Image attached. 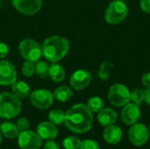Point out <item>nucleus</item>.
<instances>
[{
	"label": "nucleus",
	"mask_w": 150,
	"mask_h": 149,
	"mask_svg": "<svg viewBox=\"0 0 150 149\" xmlns=\"http://www.w3.org/2000/svg\"><path fill=\"white\" fill-rule=\"evenodd\" d=\"M65 69L63 68V67L56 62H53L50 66H49V69H48V76H50V78L55 82V83H61L64 80L65 78Z\"/></svg>",
	"instance_id": "f3484780"
},
{
	"label": "nucleus",
	"mask_w": 150,
	"mask_h": 149,
	"mask_svg": "<svg viewBox=\"0 0 150 149\" xmlns=\"http://www.w3.org/2000/svg\"><path fill=\"white\" fill-rule=\"evenodd\" d=\"M9 54V47L4 43L0 42V58H4Z\"/></svg>",
	"instance_id": "7c9ffc66"
},
{
	"label": "nucleus",
	"mask_w": 150,
	"mask_h": 149,
	"mask_svg": "<svg viewBox=\"0 0 150 149\" xmlns=\"http://www.w3.org/2000/svg\"><path fill=\"white\" fill-rule=\"evenodd\" d=\"M17 80V71L14 65L7 61H0V84L4 86L11 85Z\"/></svg>",
	"instance_id": "9d476101"
},
{
	"label": "nucleus",
	"mask_w": 150,
	"mask_h": 149,
	"mask_svg": "<svg viewBox=\"0 0 150 149\" xmlns=\"http://www.w3.org/2000/svg\"><path fill=\"white\" fill-rule=\"evenodd\" d=\"M0 133L8 139H14L16 138L18 133L19 130L18 129L17 125L12 122H4L0 125Z\"/></svg>",
	"instance_id": "6ab92c4d"
},
{
	"label": "nucleus",
	"mask_w": 150,
	"mask_h": 149,
	"mask_svg": "<svg viewBox=\"0 0 150 149\" xmlns=\"http://www.w3.org/2000/svg\"><path fill=\"white\" fill-rule=\"evenodd\" d=\"M11 90L12 93L18 98H25L31 94V89L29 85L22 81L14 82L11 84Z\"/></svg>",
	"instance_id": "a211bd4d"
},
{
	"label": "nucleus",
	"mask_w": 150,
	"mask_h": 149,
	"mask_svg": "<svg viewBox=\"0 0 150 149\" xmlns=\"http://www.w3.org/2000/svg\"><path fill=\"white\" fill-rule=\"evenodd\" d=\"M53 95L56 100L60 102H67L72 97L73 91L68 86H60L54 90Z\"/></svg>",
	"instance_id": "aec40b11"
},
{
	"label": "nucleus",
	"mask_w": 150,
	"mask_h": 149,
	"mask_svg": "<svg viewBox=\"0 0 150 149\" xmlns=\"http://www.w3.org/2000/svg\"><path fill=\"white\" fill-rule=\"evenodd\" d=\"M48 119L55 126L62 125L65 120V112L60 109L52 110L48 114Z\"/></svg>",
	"instance_id": "4be33fe9"
},
{
	"label": "nucleus",
	"mask_w": 150,
	"mask_h": 149,
	"mask_svg": "<svg viewBox=\"0 0 150 149\" xmlns=\"http://www.w3.org/2000/svg\"><path fill=\"white\" fill-rule=\"evenodd\" d=\"M149 131L144 124L136 123L133 125L128 130V139L130 142L136 146H143L149 140Z\"/></svg>",
	"instance_id": "6e6552de"
},
{
	"label": "nucleus",
	"mask_w": 150,
	"mask_h": 149,
	"mask_svg": "<svg viewBox=\"0 0 150 149\" xmlns=\"http://www.w3.org/2000/svg\"><path fill=\"white\" fill-rule=\"evenodd\" d=\"M86 106L91 112H99L102 109H104L105 102L99 97H92L88 99Z\"/></svg>",
	"instance_id": "412c9836"
},
{
	"label": "nucleus",
	"mask_w": 150,
	"mask_h": 149,
	"mask_svg": "<svg viewBox=\"0 0 150 149\" xmlns=\"http://www.w3.org/2000/svg\"><path fill=\"white\" fill-rule=\"evenodd\" d=\"M130 98L131 100L138 105H141L143 101H145V90L142 89H134L130 92Z\"/></svg>",
	"instance_id": "a878e982"
},
{
	"label": "nucleus",
	"mask_w": 150,
	"mask_h": 149,
	"mask_svg": "<svg viewBox=\"0 0 150 149\" xmlns=\"http://www.w3.org/2000/svg\"><path fill=\"white\" fill-rule=\"evenodd\" d=\"M141 114L140 105L134 103H128L123 107L120 112V118L126 125L133 126L138 123L141 119Z\"/></svg>",
	"instance_id": "9b49d317"
},
{
	"label": "nucleus",
	"mask_w": 150,
	"mask_h": 149,
	"mask_svg": "<svg viewBox=\"0 0 150 149\" xmlns=\"http://www.w3.org/2000/svg\"><path fill=\"white\" fill-rule=\"evenodd\" d=\"M0 5H1V2H0Z\"/></svg>",
	"instance_id": "e433bc0d"
},
{
	"label": "nucleus",
	"mask_w": 150,
	"mask_h": 149,
	"mask_svg": "<svg viewBox=\"0 0 150 149\" xmlns=\"http://www.w3.org/2000/svg\"><path fill=\"white\" fill-rule=\"evenodd\" d=\"M110 103L116 107H122L128 104L131 100L130 90L128 88L121 83L112 84L107 94Z\"/></svg>",
	"instance_id": "39448f33"
},
{
	"label": "nucleus",
	"mask_w": 150,
	"mask_h": 149,
	"mask_svg": "<svg viewBox=\"0 0 150 149\" xmlns=\"http://www.w3.org/2000/svg\"><path fill=\"white\" fill-rule=\"evenodd\" d=\"M22 109L20 98L11 92L0 94V117L11 119L17 117Z\"/></svg>",
	"instance_id": "7ed1b4c3"
},
{
	"label": "nucleus",
	"mask_w": 150,
	"mask_h": 149,
	"mask_svg": "<svg viewBox=\"0 0 150 149\" xmlns=\"http://www.w3.org/2000/svg\"><path fill=\"white\" fill-rule=\"evenodd\" d=\"M22 73L26 77L32 76L35 73V64L33 61H25L22 66Z\"/></svg>",
	"instance_id": "bb28decb"
},
{
	"label": "nucleus",
	"mask_w": 150,
	"mask_h": 149,
	"mask_svg": "<svg viewBox=\"0 0 150 149\" xmlns=\"http://www.w3.org/2000/svg\"><path fill=\"white\" fill-rule=\"evenodd\" d=\"M42 139L33 131H23L18 135V144L21 149H40Z\"/></svg>",
	"instance_id": "1a4fd4ad"
},
{
	"label": "nucleus",
	"mask_w": 150,
	"mask_h": 149,
	"mask_svg": "<svg viewBox=\"0 0 150 149\" xmlns=\"http://www.w3.org/2000/svg\"><path fill=\"white\" fill-rule=\"evenodd\" d=\"M43 149H60V147L55 141L52 140H48V141L44 145Z\"/></svg>",
	"instance_id": "2f4dec72"
},
{
	"label": "nucleus",
	"mask_w": 150,
	"mask_h": 149,
	"mask_svg": "<svg viewBox=\"0 0 150 149\" xmlns=\"http://www.w3.org/2000/svg\"><path fill=\"white\" fill-rule=\"evenodd\" d=\"M97 118L101 126H108L116 123L118 119V114L112 108H104L98 112Z\"/></svg>",
	"instance_id": "dca6fc26"
},
{
	"label": "nucleus",
	"mask_w": 150,
	"mask_h": 149,
	"mask_svg": "<svg viewBox=\"0 0 150 149\" xmlns=\"http://www.w3.org/2000/svg\"><path fill=\"white\" fill-rule=\"evenodd\" d=\"M79 149H100L98 143L92 140H85L81 141Z\"/></svg>",
	"instance_id": "cd10ccee"
},
{
	"label": "nucleus",
	"mask_w": 150,
	"mask_h": 149,
	"mask_svg": "<svg viewBox=\"0 0 150 149\" xmlns=\"http://www.w3.org/2000/svg\"><path fill=\"white\" fill-rule=\"evenodd\" d=\"M17 126H18V129L20 131V132H23V131H26L29 129L30 127V123L28 121V119L25 117H22L20 119H18L17 121Z\"/></svg>",
	"instance_id": "c85d7f7f"
},
{
	"label": "nucleus",
	"mask_w": 150,
	"mask_h": 149,
	"mask_svg": "<svg viewBox=\"0 0 150 149\" xmlns=\"http://www.w3.org/2000/svg\"><path fill=\"white\" fill-rule=\"evenodd\" d=\"M140 7L143 12L150 14V0H141Z\"/></svg>",
	"instance_id": "c756f323"
},
{
	"label": "nucleus",
	"mask_w": 150,
	"mask_h": 149,
	"mask_svg": "<svg viewBox=\"0 0 150 149\" xmlns=\"http://www.w3.org/2000/svg\"><path fill=\"white\" fill-rule=\"evenodd\" d=\"M2 143V135H1V133H0V144Z\"/></svg>",
	"instance_id": "f704fd0d"
},
{
	"label": "nucleus",
	"mask_w": 150,
	"mask_h": 149,
	"mask_svg": "<svg viewBox=\"0 0 150 149\" xmlns=\"http://www.w3.org/2000/svg\"><path fill=\"white\" fill-rule=\"evenodd\" d=\"M12 5L24 15H33L41 8V0H11Z\"/></svg>",
	"instance_id": "ddd939ff"
},
{
	"label": "nucleus",
	"mask_w": 150,
	"mask_h": 149,
	"mask_svg": "<svg viewBox=\"0 0 150 149\" xmlns=\"http://www.w3.org/2000/svg\"><path fill=\"white\" fill-rule=\"evenodd\" d=\"M53 93L45 89L36 90L30 94V102L31 104L38 109H47L49 108L54 102Z\"/></svg>",
	"instance_id": "0eeeda50"
},
{
	"label": "nucleus",
	"mask_w": 150,
	"mask_h": 149,
	"mask_svg": "<svg viewBox=\"0 0 150 149\" xmlns=\"http://www.w3.org/2000/svg\"><path fill=\"white\" fill-rule=\"evenodd\" d=\"M121 1H127V0H121Z\"/></svg>",
	"instance_id": "c9c22d12"
},
{
	"label": "nucleus",
	"mask_w": 150,
	"mask_h": 149,
	"mask_svg": "<svg viewBox=\"0 0 150 149\" xmlns=\"http://www.w3.org/2000/svg\"><path fill=\"white\" fill-rule=\"evenodd\" d=\"M21 56L29 61H37L42 55V48L40 45L33 39L23 40L18 46Z\"/></svg>",
	"instance_id": "423d86ee"
},
{
	"label": "nucleus",
	"mask_w": 150,
	"mask_h": 149,
	"mask_svg": "<svg viewBox=\"0 0 150 149\" xmlns=\"http://www.w3.org/2000/svg\"><path fill=\"white\" fill-rule=\"evenodd\" d=\"M128 15V8L124 1H112L105 10V18L110 25H118L123 22Z\"/></svg>",
	"instance_id": "20e7f679"
},
{
	"label": "nucleus",
	"mask_w": 150,
	"mask_h": 149,
	"mask_svg": "<svg viewBox=\"0 0 150 149\" xmlns=\"http://www.w3.org/2000/svg\"><path fill=\"white\" fill-rule=\"evenodd\" d=\"M93 122L92 112L86 105L77 104L73 105L65 113V126L76 133H84L91 130Z\"/></svg>",
	"instance_id": "f257e3e1"
},
{
	"label": "nucleus",
	"mask_w": 150,
	"mask_h": 149,
	"mask_svg": "<svg viewBox=\"0 0 150 149\" xmlns=\"http://www.w3.org/2000/svg\"><path fill=\"white\" fill-rule=\"evenodd\" d=\"M91 74L85 69H78L75 71L69 79L71 87L76 90H81L87 88L91 83Z\"/></svg>",
	"instance_id": "f8f14e48"
},
{
	"label": "nucleus",
	"mask_w": 150,
	"mask_h": 149,
	"mask_svg": "<svg viewBox=\"0 0 150 149\" xmlns=\"http://www.w3.org/2000/svg\"><path fill=\"white\" fill-rule=\"evenodd\" d=\"M37 133L43 140H53L57 136L58 129L53 123L44 121L37 126Z\"/></svg>",
	"instance_id": "4468645a"
},
{
	"label": "nucleus",
	"mask_w": 150,
	"mask_h": 149,
	"mask_svg": "<svg viewBox=\"0 0 150 149\" xmlns=\"http://www.w3.org/2000/svg\"><path fill=\"white\" fill-rule=\"evenodd\" d=\"M142 84L148 89V88H150V72H148V73H145L142 77Z\"/></svg>",
	"instance_id": "473e14b6"
},
{
	"label": "nucleus",
	"mask_w": 150,
	"mask_h": 149,
	"mask_svg": "<svg viewBox=\"0 0 150 149\" xmlns=\"http://www.w3.org/2000/svg\"><path fill=\"white\" fill-rule=\"evenodd\" d=\"M42 55L51 62L61 61L69 50V42L67 39L54 35L47 38L42 45Z\"/></svg>",
	"instance_id": "f03ea898"
},
{
	"label": "nucleus",
	"mask_w": 150,
	"mask_h": 149,
	"mask_svg": "<svg viewBox=\"0 0 150 149\" xmlns=\"http://www.w3.org/2000/svg\"><path fill=\"white\" fill-rule=\"evenodd\" d=\"M113 65L112 62L108 61H105L100 64L99 69H98V76L101 80L106 81L110 77L111 75V70L112 68Z\"/></svg>",
	"instance_id": "5701e85b"
},
{
	"label": "nucleus",
	"mask_w": 150,
	"mask_h": 149,
	"mask_svg": "<svg viewBox=\"0 0 150 149\" xmlns=\"http://www.w3.org/2000/svg\"><path fill=\"white\" fill-rule=\"evenodd\" d=\"M62 145L65 149H78L81 145V141L76 136H68L62 141Z\"/></svg>",
	"instance_id": "393cba45"
},
{
	"label": "nucleus",
	"mask_w": 150,
	"mask_h": 149,
	"mask_svg": "<svg viewBox=\"0 0 150 149\" xmlns=\"http://www.w3.org/2000/svg\"><path fill=\"white\" fill-rule=\"evenodd\" d=\"M49 65L47 62L43 61H37L35 64V73L40 78H46L48 76Z\"/></svg>",
	"instance_id": "b1692460"
},
{
	"label": "nucleus",
	"mask_w": 150,
	"mask_h": 149,
	"mask_svg": "<svg viewBox=\"0 0 150 149\" xmlns=\"http://www.w3.org/2000/svg\"><path fill=\"white\" fill-rule=\"evenodd\" d=\"M104 140L105 142L111 145L119 143L122 139V130L116 125H110L105 127L103 133Z\"/></svg>",
	"instance_id": "2eb2a0df"
},
{
	"label": "nucleus",
	"mask_w": 150,
	"mask_h": 149,
	"mask_svg": "<svg viewBox=\"0 0 150 149\" xmlns=\"http://www.w3.org/2000/svg\"><path fill=\"white\" fill-rule=\"evenodd\" d=\"M145 102L150 105V88L145 90Z\"/></svg>",
	"instance_id": "72a5a7b5"
}]
</instances>
